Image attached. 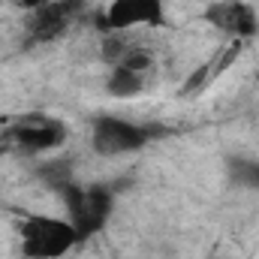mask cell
Listing matches in <instances>:
<instances>
[{"label":"cell","mask_w":259,"mask_h":259,"mask_svg":"<svg viewBox=\"0 0 259 259\" xmlns=\"http://www.w3.org/2000/svg\"><path fill=\"white\" fill-rule=\"evenodd\" d=\"M151 64H154V55L133 42V46H130V52L121 58V64H115V66H127V69H133V72H142V75H145V72L151 69Z\"/></svg>","instance_id":"cell-11"},{"label":"cell","mask_w":259,"mask_h":259,"mask_svg":"<svg viewBox=\"0 0 259 259\" xmlns=\"http://www.w3.org/2000/svg\"><path fill=\"white\" fill-rule=\"evenodd\" d=\"M208 81H211V61H208L205 66H199L196 72H190V78H187L184 88H181V97H190V94H196V91H202Z\"/></svg>","instance_id":"cell-12"},{"label":"cell","mask_w":259,"mask_h":259,"mask_svg":"<svg viewBox=\"0 0 259 259\" xmlns=\"http://www.w3.org/2000/svg\"><path fill=\"white\" fill-rule=\"evenodd\" d=\"M78 244V232L69 220L33 214L21 223V250L27 259H58Z\"/></svg>","instance_id":"cell-2"},{"label":"cell","mask_w":259,"mask_h":259,"mask_svg":"<svg viewBox=\"0 0 259 259\" xmlns=\"http://www.w3.org/2000/svg\"><path fill=\"white\" fill-rule=\"evenodd\" d=\"M130 36L127 33H121V30H109L106 36H103V61H109V64L115 66V64H121V58L130 52Z\"/></svg>","instance_id":"cell-10"},{"label":"cell","mask_w":259,"mask_h":259,"mask_svg":"<svg viewBox=\"0 0 259 259\" xmlns=\"http://www.w3.org/2000/svg\"><path fill=\"white\" fill-rule=\"evenodd\" d=\"M36 175H39V181H46L52 190H61L64 184L72 181V166H69V160H49V163H42L39 169H36Z\"/></svg>","instance_id":"cell-9"},{"label":"cell","mask_w":259,"mask_h":259,"mask_svg":"<svg viewBox=\"0 0 259 259\" xmlns=\"http://www.w3.org/2000/svg\"><path fill=\"white\" fill-rule=\"evenodd\" d=\"M163 0H112V6L97 18L100 30H130L136 24H163Z\"/></svg>","instance_id":"cell-5"},{"label":"cell","mask_w":259,"mask_h":259,"mask_svg":"<svg viewBox=\"0 0 259 259\" xmlns=\"http://www.w3.org/2000/svg\"><path fill=\"white\" fill-rule=\"evenodd\" d=\"M154 127H142V124H133L127 118H115V115H103L94 121V151L97 154H106V157H115V154H133L139 151L142 145L151 142V133Z\"/></svg>","instance_id":"cell-4"},{"label":"cell","mask_w":259,"mask_h":259,"mask_svg":"<svg viewBox=\"0 0 259 259\" xmlns=\"http://www.w3.org/2000/svg\"><path fill=\"white\" fill-rule=\"evenodd\" d=\"M49 0H21V6L24 9H39V6H46Z\"/></svg>","instance_id":"cell-13"},{"label":"cell","mask_w":259,"mask_h":259,"mask_svg":"<svg viewBox=\"0 0 259 259\" xmlns=\"http://www.w3.org/2000/svg\"><path fill=\"white\" fill-rule=\"evenodd\" d=\"M84 6H88V0H49L39 9H30L27 24H24L27 46H42V42L58 39L66 27L84 12Z\"/></svg>","instance_id":"cell-3"},{"label":"cell","mask_w":259,"mask_h":259,"mask_svg":"<svg viewBox=\"0 0 259 259\" xmlns=\"http://www.w3.org/2000/svg\"><path fill=\"white\" fill-rule=\"evenodd\" d=\"M211 27H217L220 33H229L232 39H250L259 33V15L241 0H220L211 3L202 15Z\"/></svg>","instance_id":"cell-6"},{"label":"cell","mask_w":259,"mask_h":259,"mask_svg":"<svg viewBox=\"0 0 259 259\" xmlns=\"http://www.w3.org/2000/svg\"><path fill=\"white\" fill-rule=\"evenodd\" d=\"M226 178H229V184H235V187L259 190V160L256 157L232 154V157L226 160Z\"/></svg>","instance_id":"cell-8"},{"label":"cell","mask_w":259,"mask_h":259,"mask_svg":"<svg viewBox=\"0 0 259 259\" xmlns=\"http://www.w3.org/2000/svg\"><path fill=\"white\" fill-rule=\"evenodd\" d=\"M106 91L115 100H133V97H139L145 91V75L133 72L127 66H115L112 75H109V81H106Z\"/></svg>","instance_id":"cell-7"},{"label":"cell","mask_w":259,"mask_h":259,"mask_svg":"<svg viewBox=\"0 0 259 259\" xmlns=\"http://www.w3.org/2000/svg\"><path fill=\"white\" fill-rule=\"evenodd\" d=\"M55 193L64 199L66 211H69V223L78 232V241H88L91 235H97L106 226V220L112 217V208H115V190L106 187V184L81 187V184L69 181Z\"/></svg>","instance_id":"cell-1"}]
</instances>
